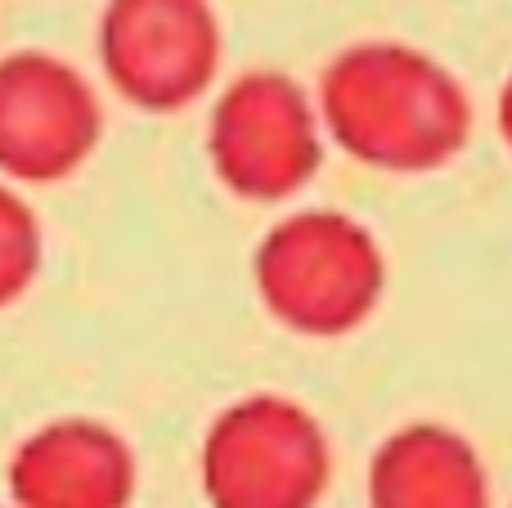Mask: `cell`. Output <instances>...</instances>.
I'll return each mask as SVG.
<instances>
[{
  "label": "cell",
  "mask_w": 512,
  "mask_h": 508,
  "mask_svg": "<svg viewBox=\"0 0 512 508\" xmlns=\"http://www.w3.org/2000/svg\"><path fill=\"white\" fill-rule=\"evenodd\" d=\"M319 126L346 158L391 176H427L468 149L472 99L432 54L400 41L342 50L319 81Z\"/></svg>",
  "instance_id": "1"
},
{
  "label": "cell",
  "mask_w": 512,
  "mask_h": 508,
  "mask_svg": "<svg viewBox=\"0 0 512 508\" xmlns=\"http://www.w3.org/2000/svg\"><path fill=\"white\" fill-rule=\"evenodd\" d=\"M261 306L301 338L355 333L382 302L387 261L369 225L346 212L310 207L265 230L252 257Z\"/></svg>",
  "instance_id": "2"
},
{
  "label": "cell",
  "mask_w": 512,
  "mask_h": 508,
  "mask_svg": "<svg viewBox=\"0 0 512 508\" xmlns=\"http://www.w3.org/2000/svg\"><path fill=\"white\" fill-rule=\"evenodd\" d=\"M198 477L212 508H315L333 477V446L301 401L252 392L212 419Z\"/></svg>",
  "instance_id": "3"
},
{
  "label": "cell",
  "mask_w": 512,
  "mask_h": 508,
  "mask_svg": "<svg viewBox=\"0 0 512 508\" xmlns=\"http://www.w3.org/2000/svg\"><path fill=\"white\" fill-rule=\"evenodd\" d=\"M207 158L230 194L248 203H283L301 194L324 162L319 108L283 72H243L212 104Z\"/></svg>",
  "instance_id": "4"
},
{
  "label": "cell",
  "mask_w": 512,
  "mask_h": 508,
  "mask_svg": "<svg viewBox=\"0 0 512 508\" xmlns=\"http://www.w3.org/2000/svg\"><path fill=\"white\" fill-rule=\"evenodd\" d=\"M99 63L117 95L140 113H180L212 90L221 23L207 0H108Z\"/></svg>",
  "instance_id": "5"
},
{
  "label": "cell",
  "mask_w": 512,
  "mask_h": 508,
  "mask_svg": "<svg viewBox=\"0 0 512 508\" xmlns=\"http://www.w3.org/2000/svg\"><path fill=\"white\" fill-rule=\"evenodd\" d=\"M104 140V104L72 63L45 50L0 59V176L14 185H59L77 176Z\"/></svg>",
  "instance_id": "6"
},
{
  "label": "cell",
  "mask_w": 512,
  "mask_h": 508,
  "mask_svg": "<svg viewBox=\"0 0 512 508\" xmlns=\"http://www.w3.org/2000/svg\"><path fill=\"white\" fill-rule=\"evenodd\" d=\"M135 482L131 441L99 419H54L9 459L14 508H131Z\"/></svg>",
  "instance_id": "7"
},
{
  "label": "cell",
  "mask_w": 512,
  "mask_h": 508,
  "mask_svg": "<svg viewBox=\"0 0 512 508\" xmlns=\"http://www.w3.org/2000/svg\"><path fill=\"white\" fill-rule=\"evenodd\" d=\"M369 508H490L486 459L450 423H405L369 459Z\"/></svg>",
  "instance_id": "8"
},
{
  "label": "cell",
  "mask_w": 512,
  "mask_h": 508,
  "mask_svg": "<svg viewBox=\"0 0 512 508\" xmlns=\"http://www.w3.org/2000/svg\"><path fill=\"white\" fill-rule=\"evenodd\" d=\"M41 275V221L9 180H0V311L23 302Z\"/></svg>",
  "instance_id": "9"
},
{
  "label": "cell",
  "mask_w": 512,
  "mask_h": 508,
  "mask_svg": "<svg viewBox=\"0 0 512 508\" xmlns=\"http://www.w3.org/2000/svg\"><path fill=\"white\" fill-rule=\"evenodd\" d=\"M495 117H499V135H504V144L512 149V72H508L504 90H499V108H495Z\"/></svg>",
  "instance_id": "10"
},
{
  "label": "cell",
  "mask_w": 512,
  "mask_h": 508,
  "mask_svg": "<svg viewBox=\"0 0 512 508\" xmlns=\"http://www.w3.org/2000/svg\"><path fill=\"white\" fill-rule=\"evenodd\" d=\"M9 508H14V504H9Z\"/></svg>",
  "instance_id": "11"
}]
</instances>
